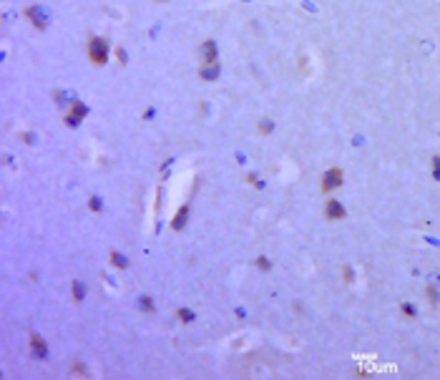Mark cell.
<instances>
[{
	"label": "cell",
	"instance_id": "1",
	"mask_svg": "<svg viewBox=\"0 0 440 380\" xmlns=\"http://www.w3.org/2000/svg\"><path fill=\"white\" fill-rule=\"evenodd\" d=\"M88 56H91V60L96 63V66H103V63H106V56H108L106 40H103V38H93L91 43H88Z\"/></svg>",
	"mask_w": 440,
	"mask_h": 380
},
{
	"label": "cell",
	"instance_id": "3",
	"mask_svg": "<svg viewBox=\"0 0 440 380\" xmlns=\"http://www.w3.org/2000/svg\"><path fill=\"white\" fill-rule=\"evenodd\" d=\"M342 214H345V209L340 206V202H327V217L329 219H337Z\"/></svg>",
	"mask_w": 440,
	"mask_h": 380
},
{
	"label": "cell",
	"instance_id": "4",
	"mask_svg": "<svg viewBox=\"0 0 440 380\" xmlns=\"http://www.w3.org/2000/svg\"><path fill=\"white\" fill-rule=\"evenodd\" d=\"M204 53H206V63H216V48H214L211 40L204 43Z\"/></svg>",
	"mask_w": 440,
	"mask_h": 380
},
{
	"label": "cell",
	"instance_id": "2",
	"mask_svg": "<svg viewBox=\"0 0 440 380\" xmlns=\"http://www.w3.org/2000/svg\"><path fill=\"white\" fill-rule=\"evenodd\" d=\"M340 184H342V172H340V169H329V172L324 174V179H322V189L329 192V189H335Z\"/></svg>",
	"mask_w": 440,
	"mask_h": 380
}]
</instances>
